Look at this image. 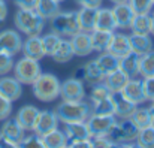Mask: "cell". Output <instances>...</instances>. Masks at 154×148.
I'll list each match as a JSON object with an SVG mask.
<instances>
[{
	"instance_id": "1",
	"label": "cell",
	"mask_w": 154,
	"mask_h": 148,
	"mask_svg": "<svg viewBox=\"0 0 154 148\" xmlns=\"http://www.w3.org/2000/svg\"><path fill=\"white\" fill-rule=\"evenodd\" d=\"M55 114L60 123H73V121H87L91 114V105L82 100H61L55 106Z\"/></svg>"
},
{
	"instance_id": "2",
	"label": "cell",
	"mask_w": 154,
	"mask_h": 148,
	"mask_svg": "<svg viewBox=\"0 0 154 148\" xmlns=\"http://www.w3.org/2000/svg\"><path fill=\"white\" fill-rule=\"evenodd\" d=\"M14 24L20 33L26 36H36L44 32L45 20L36 9H18L14 17Z\"/></svg>"
},
{
	"instance_id": "3",
	"label": "cell",
	"mask_w": 154,
	"mask_h": 148,
	"mask_svg": "<svg viewBox=\"0 0 154 148\" xmlns=\"http://www.w3.org/2000/svg\"><path fill=\"white\" fill-rule=\"evenodd\" d=\"M60 85L61 82L55 75L42 72L32 84V93L41 102H52L60 97Z\"/></svg>"
},
{
	"instance_id": "4",
	"label": "cell",
	"mask_w": 154,
	"mask_h": 148,
	"mask_svg": "<svg viewBox=\"0 0 154 148\" xmlns=\"http://www.w3.org/2000/svg\"><path fill=\"white\" fill-rule=\"evenodd\" d=\"M51 32L57 33L61 38H72L75 33L81 32L79 20H78V11H60L51 20Z\"/></svg>"
},
{
	"instance_id": "5",
	"label": "cell",
	"mask_w": 154,
	"mask_h": 148,
	"mask_svg": "<svg viewBox=\"0 0 154 148\" xmlns=\"http://www.w3.org/2000/svg\"><path fill=\"white\" fill-rule=\"evenodd\" d=\"M14 76L23 84V85H32L38 76L42 73V67L39 60L30 58V57H21L14 64Z\"/></svg>"
},
{
	"instance_id": "6",
	"label": "cell",
	"mask_w": 154,
	"mask_h": 148,
	"mask_svg": "<svg viewBox=\"0 0 154 148\" xmlns=\"http://www.w3.org/2000/svg\"><path fill=\"white\" fill-rule=\"evenodd\" d=\"M139 127L130 120V118H123L121 121H117L115 127L109 133L112 141L117 145L121 147H135V141L138 138Z\"/></svg>"
},
{
	"instance_id": "7",
	"label": "cell",
	"mask_w": 154,
	"mask_h": 148,
	"mask_svg": "<svg viewBox=\"0 0 154 148\" xmlns=\"http://www.w3.org/2000/svg\"><path fill=\"white\" fill-rule=\"evenodd\" d=\"M63 132L67 138L69 147H91V141H90L91 133L85 121L64 123Z\"/></svg>"
},
{
	"instance_id": "8",
	"label": "cell",
	"mask_w": 154,
	"mask_h": 148,
	"mask_svg": "<svg viewBox=\"0 0 154 148\" xmlns=\"http://www.w3.org/2000/svg\"><path fill=\"white\" fill-rule=\"evenodd\" d=\"M26 136V130L21 127V124L15 118H6L3 120V124L0 127V138L5 145L8 147H20L21 141Z\"/></svg>"
},
{
	"instance_id": "9",
	"label": "cell",
	"mask_w": 154,
	"mask_h": 148,
	"mask_svg": "<svg viewBox=\"0 0 154 148\" xmlns=\"http://www.w3.org/2000/svg\"><path fill=\"white\" fill-rule=\"evenodd\" d=\"M87 126L91 133V136L96 135H108L112 132V129L117 124V117L115 115H99V114H90L87 118Z\"/></svg>"
},
{
	"instance_id": "10",
	"label": "cell",
	"mask_w": 154,
	"mask_h": 148,
	"mask_svg": "<svg viewBox=\"0 0 154 148\" xmlns=\"http://www.w3.org/2000/svg\"><path fill=\"white\" fill-rule=\"evenodd\" d=\"M60 97L61 100H82L85 99L84 81L76 78H67L60 85Z\"/></svg>"
},
{
	"instance_id": "11",
	"label": "cell",
	"mask_w": 154,
	"mask_h": 148,
	"mask_svg": "<svg viewBox=\"0 0 154 148\" xmlns=\"http://www.w3.org/2000/svg\"><path fill=\"white\" fill-rule=\"evenodd\" d=\"M23 41L20 32L8 29L0 32V49L9 55H17L23 49Z\"/></svg>"
},
{
	"instance_id": "12",
	"label": "cell",
	"mask_w": 154,
	"mask_h": 148,
	"mask_svg": "<svg viewBox=\"0 0 154 148\" xmlns=\"http://www.w3.org/2000/svg\"><path fill=\"white\" fill-rule=\"evenodd\" d=\"M121 94L124 97H127L130 102H133L135 105H142L145 103L148 99L145 96V91H144V84H142V79H135V78H130L126 85L123 87L121 90Z\"/></svg>"
},
{
	"instance_id": "13",
	"label": "cell",
	"mask_w": 154,
	"mask_h": 148,
	"mask_svg": "<svg viewBox=\"0 0 154 148\" xmlns=\"http://www.w3.org/2000/svg\"><path fill=\"white\" fill-rule=\"evenodd\" d=\"M58 117L55 114V111H39V115H38V120H36V124H35V130L38 135L44 136L47 133H50L51 130L58 127Z\"/></svg>"
},
{
	"instance_id": "14",
	"label": "cell",
	"mask_w": 154,
	"mask_h": 148,
	"mask_svg": "<svg viewBox=\"0 0 154 148\" xmlns=\"http://www.w3.org/2000/svg\"><path fill=\"white\" fill-rule=\"evenodd\" d=\"M0 94L3 97L9 99L11 102H15L23 94V84L15 76L2 75V78H0Z\"/></svg>"
},
{
	"instance_id": "15",
	"label": "cell",
	"mask_w": 154,
	"mask_h": 148,
	"mask_svg": "<svg viewBox=\"0 0 154 148\" xmlns=\"http://www.w3.org/2000/svg\"><path fill=\"white\" fill-rule=\"evenodd\" d=\"M111 99H112V103H114V115L120 120L123 118H130L133 111L136 109L138 105H135L133 102H130L127 97H124L121 94V91L118 93H112L111 94Z\"/></svg>"
},
{
	"instance_id": "16",
	"label": "cell",
	"mask_w": 154,
	"mask_h": 148,
	"mask_svg": "<svg viewBox=\"0 0 154 148\" xmlns=\"http://www.w3.org/2000/svg\"><path fill=\"white\" fill-rule=\"evenodd\" d=\"M38 115H39V109L36 106L26 105V106H23V108L18 109V112L15 115V120L21 124V127L26 132H33L35 130L36 120H38Z\"/></svg>"
},
{
	"instance_id": "17",
	"label": "cell",
	"mask_w": 154,
	"mask_h": 148,
	"mask_svg": "<svg viewBox=\"0 0 154 148\" xmlns=\"http://www.w3.org/2000/svg\"><path fill=\"white\" fill-rule=\"evenodd\" d=\"M112 14H114V18H115V23H117V29H123V30L124 29H130V24H132V20L135 17V12H133V9L130 8V5L127 2L114 5Z\"/></svg>"
},
{
	"instance_id": "18",
	"label": "cell",
	"mask_w": 154,
	"mask_h": 148,
	"mask_svg": "<svg viewBox=\"0 0 154 148\" xmlns=\"http://www.w3.org/2000/svg\"><path fill=\"white\" fill-rule=\"evenodd\" d=\"M70 44H72V48L75 55L78 57H87L93 52V47H91V41H90V33L87 32H78L75 33L72 38H69Z\"/></svg>"
},
{
	"instance_id": "19",
	"label": "cell",
	"mask_w": 154,
	"mask_h": 148,
	"mask_svg": "<svg viewBox=\"0 0 154 148\" xmlns=\"http://www.w3.org/2000/svg\"><path fill=\"white\" fill-rule=\"evenodd\" d=\"M23 54L26 57H30V58H35V60H42L45 57V51L42 47V39H41V35H36V36H27V39L23 41Z\"/></svg>"
},
{
	"instance_id": "20",
	"label": "cell",
	"mask_w": 154,
	"mask_h": 148,
	"mask_svg": "<svg viewBox=\"0 0 154 148\" xmlns=\"http://www.w3.org/2000/svg\"><path fill=\"white\" fill-rule=\"evenodd\" d=\"M108 51H109L111 54H114L115 57H118V58L124 57V55L129 54V52H132L129 36L124 35V33H115V32H114L112 41H111V45H109Z\"/></svg>"
},
{
	"instance_id": "21",
	"label": "cell",
	"mask_w": 154,
	"mask_h": 148,
	"mask_svg": "<svg viewBox=\"0 0 154 148\" xmlns=\"http://www.w3.org/2000/svg\"><path fill=\"white\" fill-rule=\"evenodd\" d=\"M130 79V76H127L121 69H115L112 72H109L108 75H105V85L109 88L111 93H118L123 90V87L126 85V82Z\"/></svg>"
},
{
	"instance_id": "22",
	"label": "cell",
	"mask_w": 154,
	"mask_h": 148,
	"mask_svg": "<svg viewBox=\"0 0 154 148\" xmlns=\"http://www.w3.org/2000/svg\"><path fill=\"white\" fill-rule=\"evenodd\" d=\"M112 35H114V32L94 29V30L90 33V41H91L93 51H96V52L108 51L109 45H111V41H112Z\"/></svg>"
},
{
	"instance_id": "23",
	"label": "cell",
	"mask_w": 154,
	"mask_h": 148,
	"mask_svg": "<svg viewBox=\"0 0 154 148\" xmlns=\"http://www.w3.org/2000/svg\"><path fill=\"white\" fill-rule=\"evenodd\" d=\"M139 58H141V55L132 51L120 58L118 69H121L127 76L135 78L136 75H139Z\"/></svg>"
},
{
	"instance_id": "24",
	"label": "cell",
	"mask_w": 154,
	"mask_h": 148,
	"mask_svg": "<svg viewBox=\"0 0 154 148\" xmlns=\"http://www.w3.org/2000/svg\"><path fill=\"white\" fill-rule=\"evenodd\" d=\"M130 39V47L132 51L142 55V54H147L150 52L151 49H154L153 45V39H151V35H138V33H132L129 36Z\"/></svg>"
},
{
	"instance_id": "25",
	"label": "cell",
	"mask_w": 154,
	"mask_h": 148,
	"mask_svg": "<svg viewBox=\"0 0 154 148\" xmlns=\"http://www.w3.org/2000/svg\"><path fill=\"white\" fill-rule=\"evenodd\" d=\"M99 9V8H97ZM97 9L94 8H81L78 11V20H79V27L82 32L91 33L96 29V17H97Z\"/></svg>"
},
{
	"instance_id": "26",
	"label": "cell",
	"mask_w": 154,
	"mask_h": 148,
	"mask_svg": "<svg viewBox=\"0 0 154 148\" xmlns=\"http://www.w3.org/2000/svg\"><path fill=\"white\" fill-rule=\"evenodd\" d=\"M96 29H97V30H108V32H115V30H117V23H115L112 9L102 8V6L97 9Z\"/></svg>"
},
{
	"instance_id": "27",
	"label": "cell",
	"mask_w": 154,
	"mask_h": 148,
	"mask_svg": "<svg viewBox=\"0 0 154 148\" xmlns=\"http://www.w3.org/2000/svg\"><path fill=\"white\" fill-rule=\"evenodd\" d=\"M51 57L55 63H60V64L70 61V60L75 57V52H73V48H72L70 41H69L67 38H66V39L61 38L58 47L55 48V51H54V54H52Z\"/></svg>"
},
{
	"instance_id": "28",
	"label": "cell",
	"mask_w": 154,
	"mask_h": 148,
	"mask_svg": "<svg viewBox=\"0 0 154 148\" xmlns=\"http://www.w3.org/2000/svg\"><path fill=\"white\" fill-rule=\"evenodd\" d=\"M85 66V76H84V81L87 84H90L91 87L99 84V82H103L105 79V73L102 72V69L99 67V64L96 63V60H91L88 61Z\"/></svg>"
},
{
	"instance_id": "29",
	"label": "cell",
	"mask_w": 154,
	"mask_h": 148,
	"mask_svg": "<svg viewBox=\"0 0 154 148\" xmlns=\"http://www.w3.org/2000/svg\"><path fill=\"white\" fill-rule=\"evenodd\" d=\"M96 63L99 64V67L102 69V72L105 75H108L109 72L118 69V64H120V58L115 57L114 54H111L109 51H103V52H99V57L94 58Z\"/></svg>"
},
{
	"instance_id": "30",
	"label": "cell",
	"mask_w": 154,
	"mask_h": 148,
	"mask_svg": "<svg viewBox=\"0 0 154 148\" xmlns=\"http://www.w3.org/2000/svg\"><path fill=\"white\" fill-rule=\"evenodd\" d=\"M36 11L47 21V20H51L52 17H55L61 9H60V3L55 0H38Z\"/></svg>"
},
{
	"instance_id": "31",
	"label": "cell",
	"mask_w": 154,
	"mask_h": 148,
	"mask_svg": "<svg viewBox=\"0 0 154 148\" xmlns=\"http://www.w3.org/2000/svg\"><path fill=\"white\" fill-rule=\"evenodd\" d=\"M130 120H132V121L139 127V130H141V129H144V127L151 126V121H153V112H151L150 108H144V106H139V105H138L136 109L133 111Z\"/></svg>"
},
{
	"instance_id": "32",
	"label": "cell",
	"mask_w": 154,
	"mask_h": 148,
	"mask_svg": "<svg viewBox=\"0 0 154 148\" xmlns=\"http://www.w3.org/2000/svg\"><path fill=\"white\" fill-rule=\"evenodd\" d=\"M44 139V145L48 148H60V147H67V138L64 135L63 130H60L58 127L51 130L50 133L42 136Z\"/></svg>"
},
{
	"instance_id": "33",
	"label": "cell",
	"mask_w": 154,
	"mask_h": 148,
	"mask_svg": "<svg viewBox=\"0 0 154 148\" xmlns=\"http://www.w3.org/2000/svg\"><path fill=\"white\" fill-rule=\"evenodd\" d=\"M130 30L138 35H150V14H135Z\"/></svg>"
},
{
	"instance_id": "34",
	"label": "cell",
	"mask_w": 154,
	"mask_h": 148,
	"mask_svg": "<svg viewBox=\"0 0 154 148\" xmlns=\"http://www.w3.org/2000/svg\"><path fill=\"white\" fill-rule=\"evenodd\" d=\"M139 75H142V78L154 75V49L141 55V58H139Z\"/></svg>"
},
{
	"instance_id": "35",
	"label": "cell",
	"mask_w": 154,
	"mask_h": 148,
	"mask_svg": "<svg viewBox=\"0 0 154 148\" xmlns=\"http://www.w3.org/2000/svg\"><path fill=\"white\" fill-rule=\"evenodd\" d=\"M41 39H42V47H44V51H45V57L47 55L51 57L54 54V51H55V48L58 47L60 41H61V36H58L54 32H50V33L41 36Z\"/></svg>"
},
{
	"instance_id": "36",
	"label": "cell",
	"mask_w": 154,
	"mask_h": 148,
	"mask_svg": "<svg viewBox=\"0 0 154 148\" xmlns=\"http://www.w3.org/2000/svg\"><path fill=\"white\" fill-rule=\"evenodd\" d=\"M91 114L114 115V103H112V99L106 97V99H103V100L91 102Z\"/></svg>"
},
{
	"instance_id": "37",
	"label": "cell",
	"mask_w": 154,
	"mask_h": 148,
	"mask_svg": "<svg viewBox=\"0 0 154 148\" xmlns=\"http://www.w3.org/2000/svg\"><path fill=\"white\" fill-rule=\"evenodd\" d=\"M138 147H154V127L148 126L139 130L138 138L135 141Z\"/></svg>"
},
{
	"instance_id": "38",
	"label": "cell",
	"mask_w": 154,
	"mask_h": 148,
	"mask_svg": "<svg viewBox=\"0 0 154 148\" xmlns=\"http://www.w3.org/2000/svg\"><path fill=\"white\" fill-rule=\"evenodd\" d=\"M135 14H150L153 11L154 0H127Z\"/></svg>"
},
{
	"instance_id": "39",
	"label": "cell",
	"mask_w": 154,
	"mask_h": 148,
	"mask_svg": "<svg viewBox=\"0 0 154 148\" xmlns=\"http://www.w3.org/2000/svg\"><path fill=\"white\" fill-rule=\"evenodd\" d=\"M111 91L109 88L105 85V82H99L96 85L91 87V93H90V102H97V100H103L106 97H111Z\"/></svg>"
},
{
	"instance_id": "40",
	"label": "cell",
	"mask_w": 154,
	"mask_h": 148,
	"mask_svg": "<svg viewBox=\"0 0 154 148\" xmlns=\"http://www.w3.org/2000/svg\"><path fill=\"white\" fill-rule=\"evenodd\" d=\"M14 55H9L3 51H0V75H8L14 69Z\"/></svg>"
},
{
	"instance_id": "41",
	"label": "cell",
	"mask_w": 154,
	"mask_h": 148,
	"mask_svg": "<svg viewBox=\"0 0 154 148\" xmlns=\"http://www.w3.org/2000/svg\"><path fill=\"white\" fill-rule=\"evenodd\" d=\"M20 147H45L44 145V139L41 135H38L36 132H32V135H26L24 139L21 141Z\"/></svg>"
},
{
	"instance_id": "42",
	"label": "cell",
	"mask_w": 154,
	"mask_h": 148,
	"mask_svg": "<svg viewBox=\"0 0 154 148\" xmlns=\"http://www.w3.org/2000/svg\"><path fill=\"white\" fill-rule=\"evenodd\" d=\"M91 141V147H114L117 145L111 136L108 135H96V136H91L90 138Z\"/></svg>"
},
{
	"instance_id": "43",
	"label": "cell",
	"mask_w": 154,
	"mask_h": 148,
	"mask_svg": "<svg viewBox=\"0 0 154 148\" xmlns=\"http://www.w3.org/2000/svg\"><path fill=\"white\" fill-rule=\"evenodd\" d=\"M12 114V102L0 94V121L9 118Z\"/></svg>"
},
{
	"instance_id": "44",
	"label": "cell",
	"mask_w": 154,
	"mask_h": 148,
	"mask_svg": "<svg viewBox=\"0 0 154 148\" xmlns=\"http://www.w3.org/2000/svg\"><path fill=\"white\" fill-rule=\"evenodd\" d=\"M142 84H144V91L148 100L154 99V75L153 76H145L142 78Z\"/></svg>"
},
{
	"instance_id": "45",
	"label": "cell",
	"mask_w": 154,
	"mask_h": 148,
	"mask_svg": "<svg viewBox=\"0 0 154 148\" xmlns=\"http://www.w3.org/2000/svg\"><path fill=\"white\" fill-rule=\"evenodd\" d=\"M81 8H94V9H97V8H100L103 3V0H75Z\"/></svg>"
},
{
	"instance_id": "46",
	"label": "cell",
	"mask_w": 154,
	"mask_h": 148,
	"mask_svg": "<svg viewBox=\"0 0 154 148\" xmlns=\"http://www.w3.org/2000/svg\"><path fill=\"white\" fill-rule=\"evenodd\" d=\"M18 9H36L38 0H15Z\"/></svg>"
},
{
	"instance_id": "47",
	"label": "cell",
	"mask_w": 154,
	"mask_h": 148,
	"mask_svg": "<svg viewBox=\"0 0 154 148\" xmlns=\"http://www.w3.org/2000/svg\"><path fill=\"white\" fill-rule=\"evenodd\" d=\"M8 17V5L6 0H0V23H3Z\"/></svg>"
},
{
	"instance_id": "48",
	"label": "cell",
	"mask_w": 154,
	"mask_h": 148,
	"mask_svg": "<svg viewBox=\"0 0 154 148\" xmlns=\"http://www.w3.org/2000/svg\"><path fill=\"white\" fill-rule=\"evenodd\" d=\"M84 76H85V66H81V67H78V69L73 72V78H76V79L84 81Z\"/></svg>"
},
{
	"instance_id": "49",
	"label": "cell",
	"mask_w": 154,
	"mask_h": 148,
	"mask_svg": "<svg viewBox=\"0 0 154 148\" xmlns=\"http://www.w3.org/2000/svg\"><path fill=\"white\" fill-rule=\"evenodd\" d=\"M150 35L154 36V11L150 12Z\"/></svg>"
},
{
	"instance_id": "50",
	"label": "cell",
	"mask_w": 154,
	"mask_h": 148,
	"mask_svg": "<svg viewBox=\"0 0 154 148\" xmlns=\"http://www.w3.org/2000/svg\"><path fill=\"white\" fill-rule=\"evenodd\" d=\"M111 3H114V5H117V3H126L127 0H109Z\"/></svg>"
},
{
	"instance_id": "51",
	"label": "cell",
	"mask_w": 154,
	"mask_h": 148,
	"mask_svg": "<svg viewBox=\"0 0 154 148\" xmlns=\"http://www.w3.org/2000/svg\"><path fill=\"white\" fill-rule=\"evenodd\" d=\"M150 109H151V112L154 114V99L151 100V105H150Z\"/></svg>"
},
{
	"instance_id": "52",
	"label": "cell",
	"mask_w": 154,
	"mask_h": 148,
	"mask_svg": "<svg viewBox=\"0 0 154 148\" xmlns=\"http://www.w3.org/2000/svg\"><path fill=\"white\" fill-rule=\"evenodd\" d=\"M5 144H3V141H2V138H0V147H3Z\"/></svg>"
},
{
	"instance_id": "53",
	"label": "cell",
	"mask_w": 154,
	"mask_h": 148,
	"mask_svg": "<svg viewBox=\"0 0 154 148\" xmlns=\"http://www.w3.org/2000/svg\"><path fill=\"white\" fill-rule=\"evenodd\" d=\"M151 126L154 127V114H153V121H151Z\"/></svg>"
},
{
	"instance_id": "54",
	"label": "cell",
	"mask_w": 154,
	"mask_h": 148,
	"mask_svg": "<svg viewBox=\"0 0 154 148\" xmlns=\"http://www.w3.org/2000/svg\"><path fill=\"white\" fill-rule=\"evenodd\" d=\"M55 2H58V3H63V2H66V0H55Z\"/></svg>"
},
{
	"instance_id": "55",
	"label": "cell",
	"mask_w": 154,
	"mask_h": 148,
	"mask_svg": "<svg viewBox=\"0 0 154 148\" xmlns=\"http://www.w3.org/2000/svg\"><path fill=\"white\" fill-rule=\"evenodd\" d=\"M0 51H2V49H0Z\"/></svg>"
}]
</instances>
